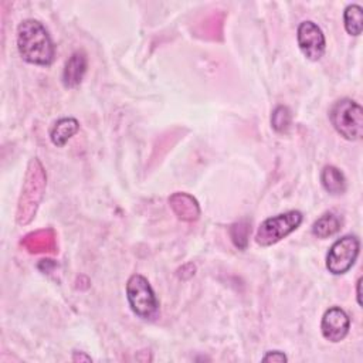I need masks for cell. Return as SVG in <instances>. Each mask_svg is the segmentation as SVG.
Segmentation results:
<instances>
[{"label":"cell","instance_id":"6da1fadb","mask_svg":"<svg viewBox=\"0 0 363 363\" xmlns=\"http://www.w3.org/2000/svg\"><path fill=\"white\" fill-rule=\"evenodd\" d=\"M17 48L21 58L34 65L47 67L55 57V45L48 31L34 18L23 20L18 24Z\"/></svg>","mask_w":363,"mask_h":363},{"label":"cell","instance_id":"7a4b0ae2","mask_svg":"<svg viewBox=\"0 0 363 363\" xmlns=\"http://www.w3.org/2000/svg\"><path fill=\"white\" fill-rule=\"evenodd\" d=\"M329 119L335 130L346 140H359L363 135V109L349 98L336 101L330 111Z\"/></svg>","mask_w":363,"mask_h":363},{"label":"cell","instance_id":"3957f363","mask_svg":"<svg viewBox=\"0 0 363 363\" xmlns=\"http://www.w3.org/2000/svg\"><path fill=\"white\" fill-rule=\"evenodd\" d=\"M44 186H45V173L43 170V166L37 159H33L28 164L26 183L18 201V210H17L18 224H27L34 217L37 206L43 199Z\"/></svg>","mask_w":363,"mask_h":363},{"label":"cell","instance_id":"277c9868","mask_svg":"<svg viewBox=\"0 0 363 363\" xmlns=\"http://www.w3.org/2000/svg\"><path fill=\"white\" fill-rule=\"evenodd\" d=\"M303 220L298 210H289L264 220L255 234V241L261 247H269L295 231Z\"/></svg>","mask_w":363,"mask_h":363},{"label":"cell","instance_id":"5b68a950","mask_svg":"<svg viewBox=\"0 0 363 363\" xmlns=\"http://www.w3.org/2000/svg\"><path fill=\"white\" fill-rule=\"evenodd\" d=\"M126 298L135 315L143 319H152L157 315L159 301L149 281L139 274H133L126 282Z\"/></svg>","mask_w":363,"mask_h":363},{"label":"cell","instance_id":"8992f818","mask_svg":"<svg viewBox=\"0 0 363 363\" xmlns=\"http://www.w3.org/2000/svg\"><path fill=\"white\" fill-rule=\"evenodd\" d=\"M360 241L354 235H345L336 240L328 251L326 268L333 275H342L347 272L359 255Z\"/></svg>","mask_w":363,"mask_h":363},{"label":"cell","instance_id":"52a82bcc","mask_svg":"<svg viewBox=\"0 0 363 363\" xmlns=\"http://www.w3.org/2000/svg\"><path fill=\"white\" fill-rule=\"evenodd\" d=\"M296 40H298L299 50L308 60L318 61L323 57L325 48H326V41H325V35H323L320 27L316 23L309 21V20L302 21L298 26Z\"/></svg>","mask_w":363,"mask_h":363},{"label":"cell","instance_id":"ba28073f","mask_svg":"<svg viewBox=\"0 0 363 363\" xmlns=\"http://www.w3.org/2000/svg\"><path fill=\"white\" fill-rule=\"evenodd\" d=\"M349 328H350V319L347 313L339 306L329 308L322 316V322H320L322 335L326 340L332 343H337L343 340L349 333Z\"/></svg>","mask_w":363,"mask_h":363},{"label":"cell","instance_id":"9c48e42d","mask_svg":"<svg viewBox=\"0 0 363 363\" xmlns=\"http://www.w3.org/2000/svg\"><path fill=\"white\" fill-rule=\"evenodd\" d=\"M173 213L183 221H196L200 216L197 200L187 193H174L169 199Z\"/></svg>","mask_w":363,"mask_h":363},{"label":"cell","instance_id":"30bf717a","mask_svg":"<svg viewBox=\"0 0 363 363\" xmlns=\"http://www.w3.org/2000/svg\"><path fill=\"white\" fill-rule=\"evenodd\" d=\"M86 71V57L84 52H74L65 64L62 72V82L67 88H74L81 84Z\"/></svg>","mask_w":363,"mask_h":363},{"label":"cell","instance_id":"8fae6325","mask_svg":"<svg viewBox=\"0 0 363 363\" xmlns=\"http://www.w3.org/2000/svg\"><path fill=\"white\" fill-rule=\"evenodd\" d=\"M79 129V123L75 118H61L50 129L51 142L57 147H62Z\"/></svg>","mask_w":363,"mask_h":363},{"label":"cell","instance_id":"7c38bea8","mask_svg":"<svg viewBox=\"0 0 363 363\" xmlns=\"http://www.w3.org/2000/svg\"><path fill=\"white\" fill-rule=\"evenodd\" d=\"M320 182L323 189L335 196L343 194L346 191V179L343 173L335 166H325L320 173Z\"/></svg>","mask_w":363,"mask_h":363},{"label":"cell","instance_id":"4fadbf2b","mask_svg":"<svg viewBox=\"0 0 363 363\" xmlns=\"http://www.w3.org/2000/svg\"><path fill=\"white\" fill-rule=\"evenodd\" d=\"M340 218L335 213H325L322 214L312 225V234L318 238H328L333 234H336L340 230Z\"/></svg>","mask_w":363,"mask_h":363},{"label":"cell","instance_id":"5bb4252c","mask_svg":"<svg viewBox=\"0 0 363 363\" xmlns=\"http://www.w3.org/2000/svg\"><path fill=\"white\" fill-rule=\"evenodd\" d=\"M345 28L350 35H360L363 24V10L359 4H350L346 7L343 14Z\"/></svg>","mask_w":363,"mask_h":363},{"label":"cell","instance_id":"9a60e30c","mask_svg":"<svg viewBox=\"0 0 363 363\" xmlns=\"http://www.w3.org/2000/svg\"><path fill=\"white\" fill-rule=\"evenodd\" d=\"M271 125L272 128L282 133V132H286L289 125H291V111L288 109V106H284V105H279L277 106L274 111H272V115H271Z\"/></svg>","mask_w":363,"mask_h":363},{"label":"cell","instance_id":"2e32d148","mask_svg":"<svg viewBox=\"0 0 363 363\" xmlns=\"http://www.w3.org/2000/svg\"><path fill=\"white\" fill-rule=\"evenodd\" d=\"M231 238L234 244L238 248H245L247 245V238H248V225L247 223H237L231 225Z\"/></svg>","mask_w":363,"mask_h":363},{"label":"cell","instance_id":"e0dca14e","mask_svg":"<svg viewBox=\"0 0 363 363\" xmlns=\"http://www.w3.org/2000/svg\"><path fill=\"white\" fill-rule=\"evenodd\" d=\"M288 357L285 356L284 352H279V350H272V352H268L267 354H264L262 357V362H286Z\"/></svg>","mask_w":363,"mask_h":363},{"label":"cell","instance_id":"ac0fdd59","mask_svg":"<svg viewBox=\"0 0 363 363\" xmlns=\"http://www.w3.org/2000/svg\"><path fill=\"white\" fill-rule=\"evenodd\" d=\"M360 286H362V278L357 279V284H356V296H357V303L362 305V295H360Z\"/></svg>","mask_w":363,"mask_h":363}]
</instances>
